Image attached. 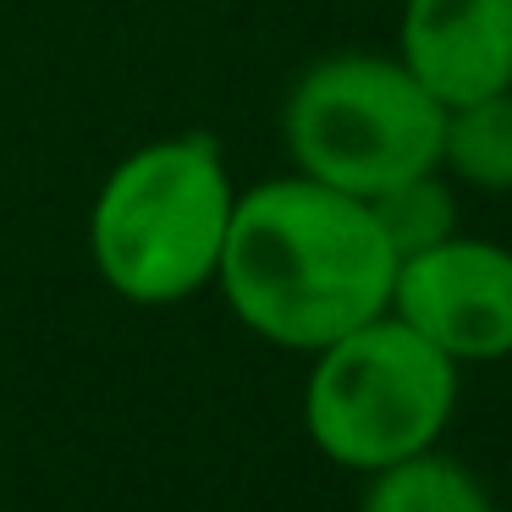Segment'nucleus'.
Segmentation results:
<instances>
[{
    "mask_svg": "<svg viewBox=\"0 0 512 512\" xmlns=\"http://www.w3.org/2000/svg\"><path fill=\"white\" fill-rule=\"evenodd\" d=\"M237 182L210 133H166L111 166L89 204V259L133 309H171L215 287Z\"/></svg>",
    "mask_w": 512,
    "mask_h": 512,
    "instance_id": "obj_2",
    "label": "nucleus"
},
{
    "mask_svg": "<svg viewBox=\"0 0 512 512\" xmlns=\"http://www.w3.org/2000/svg\"><path fill=\"white\" fill-rule=\"evenodd\" d=\"M309 358L303 430L336 468L369 479L441 446L457 413V364L408 320L386 309Z\"/></svg>",
    "mask_w": 512,
    "mask_h": 512,
    "instance_id": "obj_4",
    "label": "nucleus"
},
{
    "mask_svg": "<svg viewBox=\"0 0 512 512\" xmlns=\"http://www.w3.org/2000/svg\"><path fill=\"white\" fill-rule=\"evenodd\" d=\"M397 61L446 111L512 89V0H402Z\"/></svg>",
    "mask_w": 512,
    "mask_h": 512,
    "instance_id": "obj_6",
    "label": "nucleus"
},
{
    "mask_svg": "<svg viewBox=\"0 0 512 512\" xmlns=\"http://www.w3.org/2000/svg\"><path fill=\"white\" fill-rule=\"evenodd\" d=\"M369 210H375L386 243L397 248V259H408L457 232V199H452V177L446 171H424V177L397 182L391 193L369 199Z\"/></svg>",
    "mask_w": 512,
    "mask_h": 512,
    "instance_id": "obj_9",
    "label": "nucleus"
},
{
    "mask_svg": "<svg viewBox=\"0 0 512 512\" xmlns=\"http://www.w3.org/2000/svg\"><path fill=\"white\" fill-rule=\"evenodd\" d=\"M441 127L446 105L386 50L320 56L281 111L292 171L353 199L441 171Z\"/></svg>",
    "mask_w": 512,
    "mask_h": 512,
    "instance_id": "obj_3",
    "label": "nucleus"
},
{
    "mask_svg": "<svg viewBox=\"0 0 512 512\" xmlns=\"http://www.w3.org/2000/svg\"><path fill=\"white\" fill-rule=\"evenodd\" d=\"M358 512H496V507H490L474 468L446 457L441 446H430V452L369 474Z\"/></svg>",
    "mask_w": 512,
    "mask_h": 512,
    "instance_id": "obj_8",
    "label": "nucleus"
},
{
    "mask_svg": "<svg viewBox=\"0 0 512 512\" xmlns=\"http://www.w3.org/2000/svg\"><path fill=\"white\" fill-rule=\"evenodd\" d=\"M391 281L397 248L386 243L369 199L298 171L237 188L215 287L259 342L320 353L391 309Z\"/></svg>",
    "mask_w": 512,
    "mask_h": 512,
    "instance_id": "obj_1",
    "label": "nucleus"
},
{
    "mask_svg": "<svg viewBox=\"0 0 512 512\" xmlns=\"http://www.w3.org/2000/svg\"><path fill=\"white\" fill-rule=\"evenodd\" d=\"M391 314L408 320L457 369L512 358V248L490 237H441L397 259Z\"/></svg>",
    "mask_w": 512,
    "mask_h": 512,
    "instance_id": "obj_5",
    "label": "nucleus"
},
{
    "mask_svg": "<svg viewBox=\"0 0 512 512\" xmlns=\"http://www.w3.org/2000/svg\"><path fill=\"white\" fill-rule=\"evenodd\" d=\"M441 171L479 193H512V89L446 111Z\"/></svg>",
    "mask_w": 512,
    "mask_h": 512,
    "instance_id": "obj_7",
    "label": "nucleus"
}]
</instances>
